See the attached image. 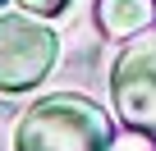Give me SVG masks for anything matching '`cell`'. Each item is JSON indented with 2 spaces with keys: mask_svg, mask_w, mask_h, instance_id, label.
Returning <instances> with one entry per match:
<instances>
[{
  "mask_svg": "<svg viewBox=\"0 0 156 151\" xmlns=\"http://www.w3.org/2000/svg\"><path fill=\"white\" fill-rule=\"evenodd\" d=\"M110 151H156V142L129 128V137H115V142H110Z\"/></svg>",
  "mask_w": 156,
  "mask_h": 151,
  "instance_id": "8992f818",
  "label": "cell"
},
{
  "mask_svg": "<svg viewBox=\"0 0 156 151\" xmlns=\"http://www.w3.org/2000/svg\"><path fill=\"white\" fill-rule=\"evenodd\" d=\"M60 41L37 14H0V92H32L55 69Z\"/></svg>",
  "mask_w": 156,
  "mask_h": 151,
  "instance_id": "7a4b0ae2",
  "label": "cell"
},
{
  "mask_svg": "<svg viewBox=\"0 0 156 151\" xmlns=\"http://www.w3.org/2000/svg\"><path fill=\"white\" fill-rule=\"evenodd\" d=\"M19 5H23L28 14H37V19H55V14L69 9V0H19Z\"/></svg>",
  "mask_w": 156,
  "mask_h": 151,
  "instance_id": "5b68a950",
  "label": "cell"
},
{
  "mask_svg": "<svg viewBox=\"0 0 156 151\" xmlns=\"http://www.w3.org/2000/svg\"><path fill=\"white\" fill-rule=\"evenodd\" d=\"M97 23L110 37H138L156 23V0H97Z\"/></svg>",
  "mask_w": 156,
  "mask_h": 151,
  "instance_id": "277c9868",
  "label": "cell"
},
{
  "mask_svg": "<svg viewBox=\"0 0 156 151\" xmlns=\"http://www.w3.org/2000/svg\"><path fill=\"white\" fill-rule=\"evenodd\" d=\"M115 124L87 96H41L14 128V151H110Z\"/></svg>",
  "mask_w": 156,
  "mask_h": 151,
  "instance_id": "6da1fadb",
  "label": "cell"
},
{
  "mask_svg": "<svg viewBox=\"0 0 156 151\" xmlns=\"http://www.w3.org/2000/svg\"><path fill=\"white\" fill-rule=\"evenodd\" d=\"M0 5H5V0H0Z\"/></svg>",
  "mask_w": 156,
  "mask_h": 151,
  "instance_id": "52a82bcc",
  "label": "cell"
},
{
  "mask_svg": "<svg viewBox=\"0 0 156 151\" xmlns=\"http://www.w3.org/2000/svg\"><path fill=\"white\" fill-rule=\"evenodd\" d=\"M110 96L119 119L156 142V32H142L119 50L110 69Z\"/></svg>",
  "mask_w": 156,
  "mask_h": 151,
  "instance_id": "3957f363",
  "label": "cell"
}]
</instances>
